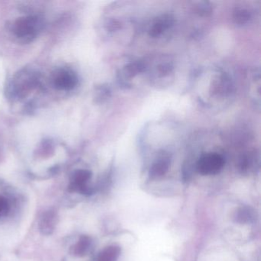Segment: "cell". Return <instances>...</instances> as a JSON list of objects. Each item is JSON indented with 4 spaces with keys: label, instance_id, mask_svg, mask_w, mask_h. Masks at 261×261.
Returning <instances> with one entry per match:
<instances>
[{
    "label": "cell",
    "instance_id": "6da1fadb",
    "mask_svg": "<svg viewBox=\"0 0 261 261\" xmlns=\"http://www.w3.org/2000/svg\"><path fill=\"white\" fill-rule=\"evenodd\" d=\"M42 28V20L38 16H24L13 23V33L20 42L25 43L36 39Z\"/></svg>",
    "mask_w": 261,
    "mask_h": 261
},
{
    "label": "cell",
    "instance_id": "7a4b0ae2",
    "mask_svg": "<svg viewBox=\"0 0 261 261\" xmlns=\"http://www.w3.org/2000/svg\"><path fill=\"white\" fill-rule=\"evenodd\" d=\"M224 157L216 152L202 155L196 165L197 171L202 175H212L219 173L224 166Z\"/></svg>",
    "mask_w": 261,
    "mask_h": 261
},
{
    "label": "cell",
    "instance_id": "3957f363",
    "mask_svg": "<svg viewBox=\"0 0 261 261\" xmlns=\"http://www.w3.org/2000/svg\"><path fill=\"white\" fill-rule=\"evenodd\" d=\"M53 85L60 91H70L75 88L77 77L74 71L66 68L59 69L53 74Z\"/></svg>",
    "mask_w": 261,
    "mask_h": 261
},
{
    "label": "cell",
    "instance_id": "277c9868",
    "mask_svg": "<svg viewBox=\"0 0 261 261\" xmlns=\"http://www.w3.org/2000/svg\"><path fill=\"white\" fill-rule=\"evenodd\" d=\"M91 178V172L86 169H79L73 173L69 185V191L77 192L82 194L91 193V189L88 186V181Z\"/></svg>",
    "mask_w": 261,
    "mask_h": 261
},
{
    "label": "cell",
    "instance_id": "5b68a950",
    "mask_svg": "<svg viewBox=\"0 0 261 261\" xmlns=\"http://www.w3.org/2000/svg\"><path fill=\"white\" fill-rule=\"evenodd\" d=\"M56 224V215L55 212L49 211L45 212L41 218L39 229L42 233L49 235L53 233Z\"/></svg>",
    "mask_w": 261,
    "mask_h": 261
},
{
    "label": "cell",
    "instance_id": "8992f818",
    "mask_svg": "<svg viewBox=\"0 0 261 261\" xmlns=\"http://www.w3.org/2000/svg\"><path fill=\"white\" fill-rule=\"evenodd\" d=\"M91 239L88 236H82L77 243L71 247V253L74 256H85L91 250Z\"/></svg>",
    "mask_w": 261,
    "mask_h": 261
},
{
    "label": "cell",
    "instance_id": "52a82bcc",
    "mask_svg": "<svg viewBox=\"0 0 261 261\" xmlns=\"http://www.w3.org/2000/svg\"><path fill=\"white\" fill-rule=\"evenodd\" d=\"M169 159L163 157L159 159L151 167L149 170V176L152 178H160L164 175L169 170Z\"/></svg>",
    "mask_w": 261,
    "mask_h": 261
},
{
    "label": "cell",
    "instance_id": "ba28073f",
    "mask_svg": "<svg viewBox=\"0 0 261 261\" xmlns=\"http://www.w3.org/2000/svg\"><path fill=\"white\" fill-rule=\"evenodd\" d=\"M120 254V247L110 246L99 253L96 261H117Z\"/></svg>",
    "mask_w": 261,
    "mask_h": 261
},
{
    "label": "cell",
    "instance_id": "9c48e42d",
    "mask_svg": "<svg viewBox=\"0 0 261 261\" xmlns=\"http://www.w3.org/2000/svg\"><path fill=\"white\" fill-rule=\"evenodd\" d=\"M169 24H170V19L169 18L159 19L151 27L149 30V36H152V38L159 37L164 33L165 30L169 28Z\"/></svg>",
    "mask_w": 261,
    "mask_h": 261
},
{
    "label": "cell",
    "instance_id": "30bf717a",
    "mask_svg": "<svg viewBox=\"0 0 261 261\" xmlns=\"http://www.w3.org/2000/svg\"><path fill=\"white\" fill-rule=\"evenodd\" d=\"M233 18H234L237 23L245 24L250 20V13L248 10H245V9H238L234 12Z\"/></svg>",
    "mask_w": 261,
    "mask_h": 261
},
{
    "label": "cell",
    "instance_id": "8fae6325",
    "mask_svg": "<svg viewBox=\"0 0 261 261\" xmlns=\"http://www.w3.org/2000/svg\"><path fill=\"white\" fill-rule=\"evenodd\" d=\"M143 68V64L140 63V62H135V63H131L128 65L125 68L124 73L129 77H134V75H137L138 73L141 72Z\"/></svg>",
    "mask_w": 261,
    "mask_h": 261
},
{
    "label": "cell",
    "instance_id": "7c38bea8",
    "mask_svg": "<svg viewBox=\"0 0 261 261\" xmlns=\"http://www.w3.org/2000/svg\"><path fill=\"white\" fill-rule=\"evenodd\" d=\"M252 218V214L248 209L242 208L236 214V221L240 223H247Z\"/></svg>",
    "mask_w": 261,
    "mask_h": 261
},
{
    "label": "cell",
    "instance_id": "4fadbf2b",
    "mask_svg": "<svg viewBox=\"0 0 261 261\" xmlns=\"http://www.w3.org/2000/svg\"><path fill=\"white\" fill-rule=\"evenodd\" d=\"M10 211V204L7 198L0 195V218L6 216Z\"/></svg>",
    "mask_w": 261,
    "mask_h": 261
}]
</instances>
